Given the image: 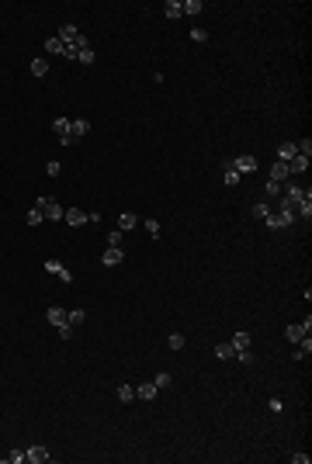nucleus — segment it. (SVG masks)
Segmentation results:
<instances>
[{
  "instance_id": "20e7f679",
  "label": "nucleus",
  "mask_w": 312,
  "mask_h": 464,
  "mask_svg": "<svg viewBox=\"0 0 312 464\" xmlns=\"http://www.w3.org/2000/svg\"><path fill=\"white\" fill-rule=\"evenodd\" d=\"M52 132H56V139L63 146H73V139H70V118H56L52 121Z\"/></svg>"
},
{
  "instance_id": "7ed1b4c3",
  "label": "nucleus",
  "mask_w": 312,
  "mask_h": 464,
  "mask_svg": "<svg viewBox=\"0 0 312 464\" xmlns=\"http://www.w3.org/2000/svg\"><path fill=\"white\" fill-rule=\"evenodd\" d=\"M35 208H38V212H42V219H49V222H59V219H63V212H66V208H63L56 198H49V194L35 198Z\"/></svg>"
},
{
  "instance_id": "cd10ccee",
  "label": "nucleus",
  "mask_w": 312,
  "mask_h": 464,
  "mask_svg": "<svg viewBox=\"0 0 312 464\" xmlns=\"http://www.w3.org/2000/svg\"><path fill=\"white\" fill-rule=\"evenodd\" d=\"M281 187H285V184H278V180H267V184H264V198H281Z\"/></svg>"
},
{
  "instance_id": "473e14b6",
  "label": "nucleus",
  "mask_w": 312,
  "mask_h": 464,
  "mask_svg": "<svg viewBox=\"0 0 312 464\" xmlns=\"http://www.w3.org/2000/svg\"><path fill=\"white\" fill-rule=\"evenodd\" d=\"M7 461H10V464H24V461H28V454H24V451H10Z\"/></svg>"
},
{
  "instance_id": "f704fd0d",
  "label": "nucleus",
  "mask_w": 312,
  "mask_h": 464,
  "mask_svg": "<svg viewBox=\"0 0 312 464\" xmlns=\"http://www.w3.org/2000/svg\"><path fill=\"white\" fill-rule=\"evenodd\" d=\"M187 38H194V42H208V31H205V28H191Z\"/></svg>"
},
{
  "instance_id": "f257e3e1",
  "label": "nucleus",
  "mask_w": 312,
  "mask_h": 464,
  "mask_svg": "<svg viewBox=\"0 0 312 464\" xmlns=\"http://www.w3.org/2000/svg\"><path fill=\"white\" fill-rule=\"evenodd\" d=\"M299 219V212H295V205L288 201V198H278V212H271L264 222H267V229H288L292 222Z\"/></svg>"
},
{
  "instance_id": "4c0bfd02",
  "label": "nucleus",
  "mask_w": 312,
  "mask_h": 464,
  "mask_svg": "<svg viewBox=\"0 0 312 464\" xmlns=\"http://www.w3.org/2000/svg\"><path fill=\"white\" fill-rule=\"evenodd\" d=\"M267 405H271V412H281V409H285V402H281V398H271Z\"/></svg>"
},
{
  "instance_id": "e433bc0d",
  "label": "nucleus",
  "mask_w": 312,
  "mask_h": 464,
  "mask_svg": "<svg viewBox=\"0 0 312 464\" xmlns=\"http://www.w3.org/2000/svg\"><path fill=\"white\" fill-rule=\"evenodd\" d=\"M108 246H122V229L108 232Z\"/></svg>"
},
{
  "instance_id": "0eeeda50",
  "label": "nucleus",
  "mask_w": 312,
  "mask_h": 464,
  "mask_svg": "<svg viewBox=\"0 0 312 464\" xmlns=\"http://www.w3.org/2000/svg\"><path fill=\"white\" fill-rule=\"evenodd\" d=\"M24 454H28V461H31V464H49V461H52V454H49V451H45L42 444H35V447H28Z\"/></svg>"
},
{
  "instance_id": "6ab92c4d",
  "label": "nucleus",
  "mask_w": 312,
  "mask_h": 464,
  "mask_svg": "<svg viewBox=\"0 0 312 464\" xmlns=\"http://www.w3.org/2000/svg\"><path fill=\"white\" fill-rule=\"evenodd\" d=\"M115 398L129 405V402H136V388H132V385H118V391H115Z\"/></svg>"
},
{
  "instance_id": "393cba45",
  "label": "nucleus",
  "mask_w": 312,
  "mask_h": 464,
  "mask_svg": "<svg viewBox=\"0 0 312 464\" xmlns=\"http://www.w3.org/2000/svg\"><path fill=\"white\" fill-rule=\"evenodd\" d=\"M285 336H288V340H292V343H302V340H306V336H309V333H306V329H302V326H288V329H285Z\"/></svg>"
},
{
  "instance_id": "2f4dec72",
  "label": "nucleus",
  "mask_w": 312,
  "mask_h": 464,
  "mask_svg": "<svg viewBox=\"0 0 312 464\" xmlns=\"http://www.w3.org/2000/svg\"><path fill=\"white\" fill-rule=\"evenodd\" d=\"M38 222H45V219H42V212L31 205V208H28V226H38Z\"/></svg>"
},
{
  "instance_id": "a211bd4d",
  "label": "nucleus",
  "mask_w": 312,
  "mask_h": 464,
  "mask_svg": "<svg viewBox=\"0 0 312 464\" xmlns=\"http://www.w3.org/2000/svg\"><path fill=\"white\" fill-rule=\"evenodd\" d=\"M136 226H139V219H136L132 212H122V215H118V229H122V232L136 229Z\"/></svg>"
},
{
  "instance_id": "a878e982",
  "label": "nucleus",
  "mask_w": 312,
  "mask_h": 464,
  "mask_svg": "<svg viewBox=\"0 0 312 464\" xmlns=\"http://www.w3.org/2000/svg\"><path fill=\"white\" fill-rule=\"evenodd\" d=\"M215 357H219V360H233V357H236L233 343H219V347H215Z\"/></svg>"
},
{
  "instance_id": "72a5a7b5",
  "label": "nucleus",
  "mask_w": 312,
  "mask_h": 464,
  "mask_svg": "<svg viewBox=\"0 0 312 464\" xmlns=\"http://www.w3.org/2000/svg\"><path fill=\"white\" fill-rule=\"evenodd\" d=\"M153 385L156 388H170V374H166V371H159V374L153 378Z\"/></svg>"
},
{
  "instance_id": "4be33fe9",
  "label": "nucleus",
  "mask_w": 312,
  "mask_h": 464,
  "mask_svg": "<svg viewBox=\"0 0 312 464\" xmlns=\"http://www.w3.org/2000/svg\"><path fill=\"white\" fill-rule=\"evenodd\" d=\"M233 350H236V353L250 350V333H236V336H233Z\"/></svg>"
},
{
  "instance_id": "423d86ee",
  "label": "nucleus",
  "mask_w": 312,
  "mask_h": 464,
  "mask_svg": "<svg viewBox=\"0 0 312 464\" xmlns=\"http://www.w3.org/2000/svg\"><path fill=\"white\" fill-rule=\"evenodd\" d=\"M233 170L239 173V177H250V173L257 170V159H253V156H236V159H233Z\"/></svg>"
},
{
  "instance_id": "4468645a",
  "label": "nucleus",
  "mask_w": 312,
  "mask_h": 464,
  "mask_svg": "<svg viewBox=\"0 0 312 464\" xmlns=\"http://www.w3.org/2000/svg\"><path fill=\"white\" fill-rule=\"evenodd\" d=\"M63 219H66V226H83V222H87V212H83V208H66Z\"/></svg>"
},
{
  "instance_id": "7c9ffc66",
  "label": "nucleus",
  "mask_w": 312,
  "mask_h": 464,
  "mask_svg": "<svg viewBox=\"0 0 312 464\" xmlns=\"http://www.w3.org/2000/svg\"><path fill=\"white\" fill-rule=\"evenodd\" d=\"M143 229L150 232L153 239H159V222H156V219H146V222H143Z\"/></svg>"
},
{
  "instance_id": "412c9836",
  "label": "nucleus",
  "mask_w": 312,
  "mask_h": 464,
  "mask_svg": "<svg viewBox=\"0 0 312 464\" xmlns=\"http://www.w3.org/2000/svg\"><path fill=\"white\" fill-rule=\"evenodd\" d=\"M180 10L194 17V14H201V10H205V3H201V0H180Z\"/></svg>"
},
{
  "instance_id": "1a4fd4ad",
  "label": "nucleus",
  "mask_w": 312,
  "mask_h": 464,
  "mask_svg": "<svg viewBox=\"0 0 312 464\" xmlns=\"http://www.w3.org/2000/svg\"><path fill=\"white\" fill-rule=\"evenodd\" d=\"M45 270H49V274H56V277H59V281H66V284L73 281V274H70V267H63L59 260H45Z\"/></svg>"
},
{
  "instance_id": "6e6552de",
  "label": "nucleus",
  "mask_w": 312,
  "mask_h": 464,
  "mask_svg": "<svg viewBox=\"0 0 312 464\" xmlns=\"http://www.w3.org/2000/svg\"><path fill=\"white\" fill-rule=\"evenodd\" d=\"M87 132H90V121H87V118H70V139H73V142L83 139Z\"/></svg>"
},
{
  "instance_id": "c85d7f7f",
  "label": "nucleus",
  "mask_w": 312,
  "mask_h": 464,
  "mask_svg": "<svg viewBox=\"0 0 312 464\" xmlns=\"http://www.w3.org/2000/svg\"><path fill=\"white\" fill-rule=\"evenodd\" d=\"M66 319H70V326H73V329H77L80 322H83V319H87V312H83V309H73V312H66Z\"/></svg>"
},
{
  "instance_id": "b1692460",
  "label": "nucleus",
  "mask_w": 312,
  "mask_h": 464,
  "mask_svg": "<svg viewBox=\"0 0 312 464\" xmlns=\"http://www.w3.org/2000/svg\"><path fill=\"white\" fill-rule=\"evenodd\" d=\"M31 73H35V77H45V73H49V59H45V56L31 59Z\"/></svg>"
},
{
  "instance_id": "f3484780",
  "label": "nucleus",
  "mask_w": 312,
  "mask_h": 464,
  "mask_svg": "<svg viewBox=\"0 0 312 464\" xmlns=\"http://www.w3.org/2000/svg\"><path fill=\"white\" fill-rule=\"evenodd\" d=\"M295 156H299L295 142H281V146H278V159H281V163H288V159H295Z\"/></svg>"
},
{
  "instance_id": "c9c22d12",
  "label": "nucleus",
  "mask_w": 312,
  "mask_h": 464,
  "mask_svg": "<svg viewBox=\"0 0 312 464\" xmlns=\"http://www.w3.org/2000/svg\"><path fill=\"white\" fill-rule=\"evenodd\" d=\"M59 170H63L59 159H49V163H45V173H49V177H59Z\"/></svg>"
},
{
  "instance_id": "58836bf2",
  "label": "nucleus",
  "mask_w": 312,
  "mask_h": 464,
  "mask_svg": "<svg viewBox=\"0 0 312 464\" xmlns=\"http://www.w3.org/2000/svg\"><path fill=\"white\" fill-rule=\"evenodd\" d=\"M292 461H295V464H309V454H302V451H299V454H292Z\"/></svg>"
},
{
  "instance_id": "f03ea898",
  "label": "nucleus",
  "mask_w": 312,
  "mask_h": 464,
  "mask_svg": "<svg viewBox=\"0 0 312 464\" xmlns=\"http://www.w3.org/2000/svg\"><path fill=\"white\" fill-rule=\"evenodd\" d=\"M56 38H59V42H63L66 49H77V52H80V49H87V45H90V42L83 38V31H80L77 24H59Z\"/></svg>"
},
{
  "instance_id": "9b49d317",
  "label": "nucleus",
  "mask_w": 312,
  "mask_h": 464,
  "mask_svg": "<svg viewBox=\"0 0 312 464\" xmlns=\"http://www.w3.org/2000/svg\"><path fill=\"white\" fill-rule=\"evenodd\" d=\"M45 319L56 326V329H63V326H70V319H66V309H59V305H52V309L45 312Z\"/></svg>"
},
{
  "instance_id": "ddd939ff",
  "label": "nucleus",
  "mask_w": 312,
  "mask_h": 464,
  "mask_svg": "<svg viewBox=\"0 0 312 464\" xmlns=\"http://www.w3.org/2000/svg\"><path fill=\"white\" fill-rule=\"evenodd\" d=\"M306 170H309V156H295V159H288V173H292V177H299V173H306Z\"/></svg>"
},
{
  "instance_id": "f8f14e48",
  "label": "nucleus",
  "mask_w": 312,
  "mask_h": 464,
  "mask_svg": "<svg viewBox=\"0 0 312 464\" xmlns=\"http://www.w3.org/2000/svg\"><path fill=\"white\" fill-rule=\"evenodd\" d=\"M250 215L264 222V219L271 215V201H267V198H260V201H253V205H250Z\"/></svg>"
},
{
  "instance_id": "aec40b11",
  "label": "nucleus",
  "mask_w": 312,
  "mask_h": 464,
  "mask_svg": "<svg viewBox=\"0 0 312 464\" xmlns=\"http://www.w3.org/2000/svg\"><path fill=\"white\" fill-rule=\"evenodd\" d=\"M163 14H166L170 21H177V17L184 14V10H180V0H166V3H163Z\"/></svg>"
},
{
  "instance_id": "2eb2a0df",
  "label": "nucleus",
  "mask_w": 312,
  "mask_h": 464,
  "mask_svg": "<svg viewBox=\"0 0 312 464\" xmlns=\"http://www.w3.org/2000/svg\"><path fill=\"white\" fill-rule=\"evenodd\" d=\"M292 173H288V163H281V159H274V166H271V180H278V184H285Z\"/></svg>"
},
{
  "instance_id": "9d476101",
  "label": "nucleus",
  "mask_w": 312,
  "mask_h": 464,
  "mask_svg": "<svg viewBox=\"0 0 312 464\" xmlns=\"http://www.w3.org/2000/svg\"><path fill=\"white\" fill-rule=\"evenodd\" d=\"M239 180H243V177L233 170V159H222V184H226V187H236Z\"/></svg>"
},
{
  "instance_id": "5701e85b",
  "label": "nucleus",
  "mask_w": 312,
  "mask_h": 464,
  "mask_svg": "<svg viewBox=\"0 0 312 464\" xmlns=\"http://www.w3.org/2000/svg\"><path fill=\"white\" fill-rule=\"evenodd\" d=\"M45 52H49V56H66V45H63L59 38H49V42H45Z\"/></svg>"
},
{
  "instance_id": "dca6fc26",
  "label": "nucleus",
  "mask_w": 312,
  "mask_h": 464,
  "mask_svg": "<svg viewBox=\"0 0 312 464\" xmlns=\"http://www.w3.org/2000/svg\"><path fill=\"white\" fill-rule=\"evenodd\" d=\"M136 395H139V398H143V402H153L156 395H159V388H156L153 381H143V385L136 388Z\"/></svg>"
},
{
  "instance_id": "39448f33",
  "label": "nucleus",
  "mask_w": 312,
  "mask_h": 464,
  "mask_svg": "<svg viewBox=\"0 0 312 464\" xmlns=\"http://www.w3.org/2000/svg\"><path fill=\"white\" fill-rule=\"evenodd\" d=\"M122 260H125V249H122V246H108V249L101 253V263H104V267H118Z\"/></svg>"
},
{
  "instance_id": "c756f323",
  "label": "nucleus",
  "mask_w": 312,
  "mask_h": 464,
  "mask_svg": "<svg viewBox=\"0 0 312 464\" xmlns=\"http://www.w3.org/2000/svg\"><path fill=\"white\" fill-rule=\"evenodd\" d=\"M166 347H170V350H184V336H180V333H170Z\"/></svg>"
},
{
  "instance_id": "bb28decb",
  "label": "nucleus",
  "mask_w": 312,
  "mask_h": 464,
  "mask_svg": "<svg viewBox=\"0 0 312 464\" xmlns=\"http://www.w3.org/2000/svg\"><path fill=\"white\" fill-rule=\"evenodd\" d=\"M94 59H97V52L87 45V49H80L77 52V63H83V66H94Z\"/></svg>"
}]
</instances>
